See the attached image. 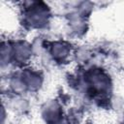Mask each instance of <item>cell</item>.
Listing matches in <instances>:
<instances>
[{"label": "cell", "mask_w": 124, "mask_h": 124, "mask_svg": "<svg viewBox=\"0 0 124 124\" xmlns=\"http://www.w3.org/2000/svg\"><path fill=\"white\" fill-rule=\"evenodd\" d=\"M67 48L66 46H62V45H57L55 47H53V53L57 56V57H60V58H63L67 55Z\"/></svg>", "instance_id": "obj_1"}]
</instances>
